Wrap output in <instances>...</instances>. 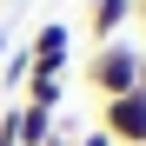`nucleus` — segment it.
I'll list each match as a JSON object with an SVG mask.
<instances>
[{
    "mask_svg": "<svg viewBox=\"0 0 146 146\" xmlns=\"http://www.w3.org/2000/svg\"><path fill=\"white\" fill-rule=\"evenodd\" d=\"M86 86L100 93V100H119V93L146 86V46H133V40H106V46H93V60H86Z\"/></svg>",
    "mask_w": 146,
    "mask_h": 146,
    "instance_id": "f257e3e1",
    "label": "nucleus"
},
{
    "mask_svg": "<svg viewBox=\"0 0 146 146\" xmlns=\"http://www.w3.org/2000/svg\"><path fill=\"white\" fill-rule=\"evenodd\" d=\"M100 133L113 146H146V86L119 93V100H100Z\"/></svg>",
    "mask_w": 146,
    "mask_h": 146,
    "instance_id": "f03ea898",
    "label": "nucleus"
},
{
    "mask_svg": "<svg viewBox=\"0 0 146 146\" xmlns=\"http://www.w3.org/2000/svg\"><path fill=\"white\" fill-rule=\"evenodd\" d=\"M66 46H73V33L60 27V20H46V27L27 40V60H33V73H53V80H60V73H66Z\"/></svg>",
    "mask_w": 146,
    "mask_h": 146,
    "instance_id": "7ed1b4c3",
    "label": "nucleus"
},
{
    "mask_svg": "<svg viewBox=\"0 0 146 146\" xmlns=\"http://www.w3.org/2000/svg\"><path fill=\"white\" fill-rule=\"evenodd\" d=\"M126 20H133V0H86V33H93V46L119 40Z\"/></svg>",
    "mask_w": 146,
    "mask_h": 146,
    "instance_id": "20e7f679",
    "label": "nucleus"
},
{
    "mask_svg": "<svg viewBox=\"0 0 146 146\" xmlns=\"http://www.w3.org/2000/svg\"><path fill=\"white\" fill-rule=\"evenodd\" d=\"M13 126H20V146H46V139H53V113H40V106L20 100L13 106Z\"/></svg>",
    "mask_w": 146,
    "mask_h": 146,
    "instance_id": "39448f33",
    "label": "nucleus"
},
{
    "mask_svg": "<svg viewBox=\"0 0 146 146\" xmlns=\"http://www.w3.org/2000/svg\"><path fill=\"white\" fill-rule=\"evenodd\" d=\"M27 106H40V113H60V100H66V86L53 80V73H27Z\"/></svg>",
    "mask_w": 146,
    "mask_h": 146,
    "instance_id": "423d86ee",
    "label": "nucleus"
},
{
    "mask_svg": "<svg viewBox=\"0 0 146 146\" xmlns=\"http://www.w3.org/2000/svg\"><path fill=\"white\" fill-rule=\"evenodd\" d=\"M27 73H33V60H27V46H7V60H0V80H7L13 93L27 86Z\"/></svg>",
    "mask_w": 146,
    "mask_h": 146,
    "instance_id": "0eeeda50",
    "label": "nucleus"
},
{
    "mask_svg": "<svg viewBox=\"0 0 146 146\" xmlns=\"http://www.w3.org/2000/svg\"><path fill=\"white\" fill-rule=\"evenodd\" d=\"M0 146H20V126H13V106L0 113Z\"/></svg>",
    "mask_w": 146,
    "mask_h": 146,
    "instance_id": "6e6552de",
    "label": "nucleus"
},
{
    "mask_svg": "<svg viewBox=\"0 0 146 146\" xmlns=\"http://www.w3.org/2000/svg\"><path fill=\"white\" fill-rule=\"evenodd\" d=\"M73 146H113V139H106L100 126H93V133H80V139H73Z\"/></svg>",
    "mask_w": 146,
    "mask_h": 146,
    "instance_id": "1a4fd4ad",
    "label": "nucleus"
},
{
    "mask_svg": "<svg viewBox=\"0 0 146 146\" xmlns=\"http://www.w3.org/2000/svg\"><path fill=\"white\" fill-rule=\"evenodd\" d=\"M0 60H7V33H0Z\"/></svg>",
    "mask_w": 146,
    "mask_h": 146,
    "instance_id": "9d476101",
    "label": "nucleus"
},
{
    "mask_svg": "<svg viewBox=\"0 0 146 146\" xmlns=\"http://www.w3.org/2000/svg\"><path fill=\"white\" fill-rule=\"evenodd\" d=\"M133 13H146V0H133Z\"/></svg>",
    "mask_w": 146,
    "mask_h": 146,
    "instance_id": "9b49d317",
    "label": "nucleus"
}]
</instances>
